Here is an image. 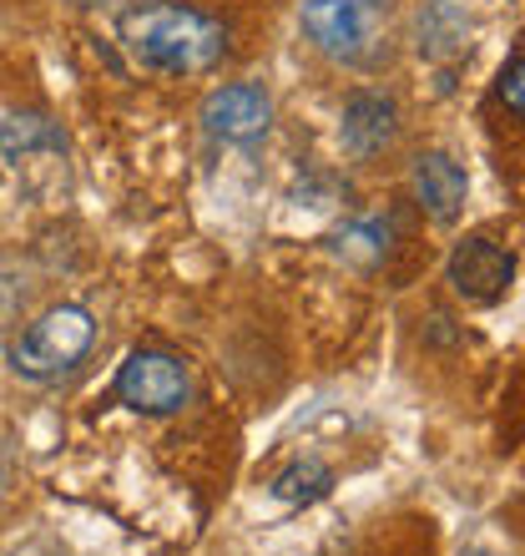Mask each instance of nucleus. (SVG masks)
<instances>
[{
  "mask_svg": "<svg viewBox=\"0 0 525 556\" xmlns=\"http://www.w3.org/2000/svg\"><path fill=\"white\" fill-rule=\"evenodd\" d=\"M117 36L142 72H162V76L207 72L228 51V26L218 15L197 11V5H182V0H142V5H131V11H121Z\"/></svg>",
  "mask_w": 525,
  "mask_h": 556,
  "instance_id": "f257e3e1",
  "label": "nucleus"
},
{
  "mask_svg": "<svg viewBox=\"0 0 525 556\" xmlns=\"http://www.w3.org/2000/svg\"><path fill=\"white\" fill-rule=\"evenodd\" d=\"M389 11L394 0H304L298 26L329 61L380 66L389 56Z\"/></svg>",
  "mask_w": 525,
  "mask_h": 556,
  "instance_id": "f03ea898",
  "label": "nucleus"
},
{
  "mask_svg": "<svg viewBox=\"0 0 525 556\" xmlns=\"http://www.w3.org/2000/svg\"><path fill=\"white\" fill-rule=\"evenodd\" d=\"M91 339H97V324L81 304H56L46 308L41 319L30 324L26 334L11 344V369L21 380H36V384H51L61 375H72L81 359H87Z\"/></svg>",
  "mask_w": 525,
  "mask_h": 556,
  "instance_id": "7ed1b4c3",
  "label": "nucleus"
},
{
  "mask_svg": "<svg viewBox=\"0 0 525 556\" xmlns=\"http://www.w3.org/2000/svg\"><path fill=\"white\" fill-rule=\"evenodd\" d=\"M117 400L137 415H177L192 400V369L167 350H131L117 369Z\"/></svg>",
  "mask_w": 525,
  "mask_h": 556,
  "instance_id": "20e7f679",
  "label": "nucleus"
},
{
  "mask_svg": "<svg viewBox=\"0 0 525 556\" xmlns=\"http://www.w3.org/2000/svg\"><path fill=\"white\" fill-rule=\"evenodd\" d=\"M445 278L450 289L465 299V304H500L515 283V253L500 249L496 238H465L454 243L450 264H445Z\"/></svg>",
  "mask_w": 525,
  "mask_h": 556,
  "instance_id": "39448f33",
  "label": "nucleus"
},
{
  "mask_svg": "<svg viewBox=\"0 0 525 556\" xmlns=\"http://www.w3.org/2000/svg\"><path fill=\"white\" fill-rule=\"evenodd\" d=\"M273 122V102L258 81H228L203 102V127L222 142H253L268 132Z\"/></svg>",
  "mask_w": 525,
  "mask_h": 556,
  "instance_id": "423d86ee",
  "label": "nucleus"
},
{
  "mask_svg": "<svg viewBox=\"0 0 525 556\" xmlns=\"http://www.w3.org/2000/svg\"><path fill=\"white\" fill-rule=\"evenodd\" d=\"M394 137H399V106L384 91H354L344 102V122H338V142L354 162H369L389 152Z\"/></svg>",
  "mask_w": 525,
  "mask_h": 556,
  "instance_id": "0eeeda50",
  "label": "nucleus"
},
{
  "mask_svg": "<svg viewBox=\"0 0 525 556\" xmlns=\"http://www.w3.org/2000/svg\"><path fill=\"white\" fill-rule=\"evenodd\" d=\"M409 188H414V203H420L435 223H454L465 213L470 177L450 152H420L414 167H409Z\"/></svg>",
  "mask_w": 525,
  "mask_h": 556,
  "instance_id": "6e6552de",
  "label": "nucleus"
},
{
  "mask_svg": "<svg viewBox=\"0 0 525 556\" xmlns=\"http://www.w3.org/2000/svg\"><path fill=\"white\" fill-rule=\"evenodd\" d=\"M465 46H470V21L460 15V5L430 0L420 11V51L430 61H445V56H460Z\"/></svg>",
  "mask_w": 525,
  "mask_h": 556,
  "instance_id": "1a4fd4ad",
  "label": "nucleus"
},
{
  "mask_svg": "<svg viewBox=\"0 0 525 556\" xmlns=\"http://www.w3.org/2000/svg\"><path fill=\"white\" fill-rule=\"evenodd\" d=\"M61 152L66 147V137L51 127L46 117H11V122H0V152L11 162H21V157H30V152Z\"/></svg>",
  "mask_w": 525,
  "mask_h": 556,
  "instance_id": "9d476101",
  "label": "nucleus"
},
{
  "mask_svg": "<svg viewBox=\"0 0 525 556\" xmlns=\"http://www.w3.org/2000/svg\"><path fill=\"white\" fill-rule=\"evenodd\" d=\"M329 485H334V470L323 460H293L289 470L273 476V496L289 501V506H308V501L329 496Z\"/></svg>",
  "mask_w": 525,
  "mask_h": 556,
  "instance_id": "9b49d317",
  "label": "nucleus"
},
{
  "mask_svg": "<svg viewBox=\"0 0 525 556\" xmlns=\"http://www.w3.org/2000/svg\"><path fill=\"white\" fill-rule=\"evenodd\" d=\"M496 97L505 106H511V117H521L525 112V51L515 46L511 51V61L500 66V76H496Z\"/></svg>",
  "mask_w": 525,
  "mask_h": 556,
  "instance_id": "f8f14e48",
  "label": "nucleus"
},
{
  "mask_svg": "<svg viewBox=\"0 0 525 556\" xmlns=\"http://www.w3.org/2000/svg\"><path fill=\"white\" fill-rule=\"evenodd\" d=\"M72 5H112V0H72Z\"/></svg>",
  "mask_w": 525,
  "mask_h": 556,
  "instance_id": "ddd939ff",
  "label": "nucleus"
},
{
  "mask_svg": "<svg viewBox=\"0 0 525 556\" xmlns=\"http://www.w3.org/2000/svg\"><path fill=\"white\" fill-rule=\"evenodd\" d=\"M0 501H5V470H0Z\"/></svg>",
  "mask_w": 525,
  "mask_h": 556,
  "instance_id": "4468645a",
  "label": "nucleus"
}]
</instances>
